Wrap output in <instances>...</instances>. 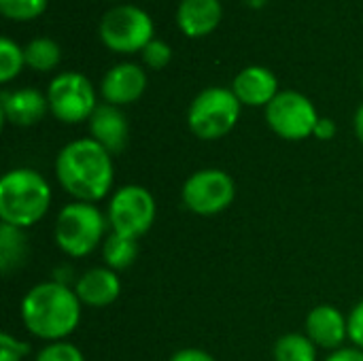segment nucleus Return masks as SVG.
I'll list each match as a JSON object with an SVG mask.
<instances>
[{
	"label": "nucleus",
	"instance_id": "nucleus-1",
	"mask_svg": "<svg viewBox=\"0 0 363 361\" xmlns=\"http://www.w3.org/2000/svg\"><path fill=\"white\" fill-rule=\"evenodd\" d=\"M55 179L74 202L96 204L113 189V155L94 138H77L60 149L55 157Z\"/></svg>",
	"mask_w": 363,
	"mask_h": 361
},
{
	"label": "nucleus",
	"instance_id": "nucleus-2",
	"mask_svg": "<svg viewBox=\"0 0 363 361\" xmlns=\"http://www.w3.org/2000/svg\"><path fill=\"white\" fill-rule=\"evenodd\" d=\"M81 300L74 289L60 281H45L28 289L21 300V321L40 340L60 343L68 338L81 321Z\"/></svg>",
	"mask_w": 363,
	"mask_h": 361
},
{
	"label": "nucleus",
	"instance_id": "nucleus-3",
	"mask_svg": "<svg viewBox=\"0 0 363 361\" xmlns=\"http://www.w3.org/2000/svg\"><path fill=\"white\" fill-rule=\"evenodd\" d=\"M47 179L32 168L9 170L0 181V219L6 226L28 230L36 226L51 206Z\"/></svg>",
	"mask_w": 363,
	"mask_h": 361
},
{
	"label": "nucleus",
	"instance_id": "nucleus-4",
	"mask_svg": "<svg viewBox=\"0 0 363 361\" xmlns=\"http://www.w3.org/2000/svg\"><path fill=\"white\" fill-rule=\"evenodd\" d=\"M106 230L108 219L96 204L70 202L57 213L53 236L62 253L68 257H85L104 245Z\"/></svg>",
	"mask_w": 363,
	"mask_h": 361
},
{
	"label": "nucleus",
	"instance_id": "nucleus-5",
	"mask_svg": "<svg viewBox=\"0 0 363 361\" xmlns=\"http://www.w3.org/2000/svg\"><path fill=\"white\" fill-rule=\"evenodd\" d=\"M240 100L228 87L202 89L187 109V126L202 140L223 138L240 119Z\"/></svg>",
	"mask_w": 363,
	"mask_h": 361
},
{
	"label": "nucleus",
	"instance_id": "nucleus-6",
	"mask_svg": "<svg viewBox=\"0 0 363 361\" xmlns=\"http://www.w3.org/2000/svg\"><path fill=\"white\" fill-rule=\"evenodd\" d=\"M157 215V204L153 194L143 185H123L119 187L106 209L108 228L113 234L128 236L138 240L145 236Z\"/></svg>",
	"mask_w": 363,
	"mask_h": 361
},
{
	"label": "nucleus",
	"instance_id": "nucleus-7",
	"mask_svg": "<svg viewBox=\"0 0 363 361\" xmlns=\"http://www.w3.org/2000/svg\"><path fill=\"white\" fill-rule=\"evenodd\" d=\"M102 43L119 53L143 51L153 36L151 15L136 4H117L108 9L98 26Z\"/></svg>",
	"mask_w": 363,
	"mask_h": 361
},
{
	"label": "nucleus",
	"instance_id": "nucleus-8",
	"mask_svg": "<svg viewBox=\"0 0 363 361\" xmlns=\"http://www.w3.org/2000/svg\"><path fill=\"white\" fill-rule=\"evenodd\" d=\"M236 198L234 179L221 168H202L196 170L181 189V202L187 211L211 217L219 215L232 206Z\"/></svg>",
	"mask_w": 363,
	"mask_h": 361
},
{
	"label": "nucleus",
	"instance_id": "nucleus-9",
	"mask_svg": "<svg viewBox=\"0 0 363 361\" xmlns=\"http://www.w3.org/2000/svg\"><path fill=\"white\" fill-rule=\"evenodd\" d=\"M45 96L49 100L51 113L64 123L89 121L98 106L91 81L77 70H66L53 77Z\"/></svg>",
	"mask_w": 363,
	"mask_h": 361
},
{
	"label": "nucleus",
	"instance_id": "nucleus-10",
	"mask_svg": "<svg viewBox=\"0 0 363 361\" xmlns=\"http://www.w3.org/2000/svg\"><path fill=\"white\" fill-rule=\"evenodd\" d=\"M266 121L277 136L285 140H304L313 136L319 113L304 94L296 89H283L266 106Z\"/></svg>",
	"mask_w": 363,
	"mask_h": 361
},
{
	"label": "nucleus",
	"instance_id": "nucleus-11",
	"mask_svg": "<svg viewBox=\"0 0 363 361\" xmlns=\"http://www.w3.org/2000/svg\"><path fill=\"white\" fill-rule=\"evenodd\" d=\"M145 87H147V74L134 62H119L111 66L100 81L102 98L115 106L136 102L143 96Z\"/></svg>",
	"mask_w": 363,
	"mask_h": 361
},
{
	"label": "nucleus",
	"instance_id": "nucleus-12",
	"mask_svg": "<svg viewBox=\"0 0 363 361\" xmlns=\"http://www.w3.org/2000/svg\"><path fill=\"white\" fill-rule=\"evenodd\" d=\"M49 111V100L34 87L2 89L0 94V113L2 117L19 128L38 123Z\"/></svg>",
	"mask_w": 363,
	"mask_h": 361
},
{
	"label": "nucleus",
	"instance_id": "nucleus-13",
	"mask_svg": "<svg viewBox=\"0 0 363 361\" xmlns=\"http://www.w3.org/2000/svg\"><path fill=\"white\" fill-rule=\"evenodd\" d=\"M306 336L319 349L338 351L349 338V321L336 306L319 304L306 317Z\"/></svg>",
	"mask_w": 363,
	"mask_h": 361
},
{
	"label": "nucleus",
	"instance_id": "nucleus-14",
	"mask_svg": "<svg viewBox=\"0 0 363 361\" xmlns=\"http://www.w3.org/2000/svg\"><path fill=\"white\" fill-rule=\"evenodd\" d=\"M89 134H91L89 138H94L111 155H115L125 149L130 126L119 106L104 102V104H98L89 117Z\"/></svg>",
	"mask_w": 363,
	"mask_h": 361
},
{
	"label": "nucleus",
	"instance_id": "nucleus-15",
	"mask_svg": "<svg viewBox=\"0 0 363 361\" xmlns=\"http://www.w3.org/2000/svg\"><path fill=\"white\" fill-rule=\"evenodd\" d=\"M230 89L236 94L240 104L268 106L279 94V81L277 74L266 66H247L234 77Z\"/></svg>",
	"mask_w": 363,
	"mask_h": 361
},
{
	"label": "nucleus",
	"instance_id": "nucleus-16",
	"mask_svg": "<svg viewBox=\"0 0 363 361\" xmlns=\"http://www.w3.org/2000/svg\"><path fill=\"white\" fill-rule=\"evenodd\" d=\"M74 294L81 300L83 306L89 309H106L111 306L119 294H121V281L119 274L106 266H98L87 270L79 277L74 285Z\"/></svg>",
	"mask_w": 363,
	"mask_h": 361
},
{
	"label": "nucleus",
	"instance_id": "nucleus-17",
	"mask_svg": "<svg viewBox=\"0 0 363 361\" xmlns=\"http://www.w3.org/2000/svg\"><path fill=\"white\" fill-rule=\"evenodd\" d=\"M223 9L219 0H181L177 9V23L187 36H204L221 21Z\"/></svg>",
	"mask_w": 363,
	"mask_h": 361
},
{
	"label": "nucleus",
	"instance_id": "nucleus-18",
	"mask_svg": "<svg viewBox=\"0 0 363 361\" xmlns=\"http://www.w3.org/2000/svg\"><path fill=\"white\" fill-rule=\"evenodd\" d=\"M26 257H28L26 230L2 223L0 226V270H2V274L9 277L15 268H21Z\"/></svg>",
	"mask_w": 363,
	"mask_h": 361
},
{
	"label": "nucleus",
	"instance_id": "nucleus-19",
	"mask_svg": "<svg viewBox=\"0 0 363 361\" xmlns=\"http://www.w3.org/2000/svg\"><path fill=\"white\" fill-rule=\"evenodd\" d=\"M102 257L106 268L121 272L125 268H130L136 257H138V243L134 238L128 236H119V234H108L104 245H102Z\"/></svg>",
	"mask_w": 363,
	"mask_h": 361
},
{
	"label": "nucleus",
	"instance_id": "nucleus-20",
	"mask_svg": "<svg viewBox=\"0 0 363 361\" xmlns=\"http://www.w3.org/2000/svg\"><path fill=\"white\" fill-rule=\"evenodd\" d=\"M317 345L306 334H285L274 343V361H317Z\"/></svg>",
	"mask_w": 363,
	"mask_h": 361
},
{
	"label": "nucleus",
	"instance_id": "nucleus-21",
	"mask_svg": "<svg viewBox=\"0 0 363 361\" xmlns=\"http://www.w3.org/2000/svg\"><path fill=\"white\" fill-rule=\"evenodd\" d=\"M23 55H26V66H30V68H34L38 72H47V70H51V68H55L60 64L62 51H60V45L53 38L36 36L23 47Z\"/></svg>",
	"mask_w": 363,
	"mask_h": 361
},
{
	"label": "nucleus",
	"instance_id": "nucleus-22",
	"mask_svg": "<svg viewBox=\"0 0 363 361\" xmlns=\"http://www.w3.org/2000/svg\"><path fill=\"white\" fill-rule=\"evenodd\" d=\"M23 66H26L23 49L13 38L2 36L0 38V81L9 83L21 72Z\"/></svg>",
	"mask_w": 363,
	"mask_h": 361
},
{
	"label": "nucleus",
	"instance_id": "nucleus-23",
	"mask_svg": "<svg viewBox=\"0 0 363 361\" xmlns=\"http://www.w3.org/2000/svg\"><path fill=\"white\" fill-rule=\"evenodd\" d=\"M47 9V0H0L2 15L11 19H34Z\"/></svg>",
	"mask_w": 363,
	"mask_h": 361
},
{
	"label": "nucleus",
	"instance_id": "nucleus-24",
	"mask_svg": "<svg viewBox=\"0 0 363 361\" xmlns=\"http://www.w3.org/2000/svg\"><path fill=\"white\" fill-rule=\"evenodd\" d=\"M34 361H85L83 353L79 351V347L70 345V343H49L45 345L38 353Z\"/></svg>",
	"mask_w": 363,
	"mask_h": 361
},
{
	"label": "nucleus",
	"instance_id": "nucleus-25",
	"mask_svg": "<svg viewBox=\"0 0 363 361\" xmlns=\"http://www.w3.org/2000/svg\"><path fill=\"white\" fill-rule=\"evenodd\" d=\"M170 57H172V49L162 38H151L143 49V60L151 68H164L170 62Z\"/></svg>",
	"mask_w": 363,
	"mask_h": 361
},
{
	"label": "nucleus",
	"instance_id": "nucleus-26",
	"mask_svg": "<svg viewBox=\"0 0 363 361\" xmlns=\"http://www.w3.org/2000/svg\"><path fill=\"white\" fill-rule=\"evenodd\" d=\"M30 345L23 340L13 338L11 334L0 336V361H21L26 355H30Z\"/></svg>",
	"mask_w": 363,
	"mask_h": 361
},
{
	"label": "nucleus",
	"instance_id": "nucleus-27",
	"mask_svg": "<svg viewBox=\"0 0 363 361\" xmlns=\"http://www.w3.org/2000/svg\"><path fill=\"white\" fill-rule=\"evenodd\" d=\"M347 321H349V340L353 343V347L363 351V300L351 309Z\"/></svg>",
	"mask_w": 363,
	"mask_h": 361
},
{
	"label": "nucleus",
	"instance_id": "nucleus-28",
	"mask_svg": "<svg viewBox=\"0 0 363 361\" xmlns=\"http://www.w3.org/2000/svg\"><path fill=\"white\" fill-rule=\"evenodd\" d=\"M313 136L319 138V140H332V138L336 136V123H334V119H330V117H319Z\"/></svg>",
	"mask_w": 363,
	"mask_h": 361
},
{
	"label": "nucleus",
	"instance_id": "nucleus-29",
	"mask_svg": "<svg viewBox=\"0 0 363 361\" xmlns=\"http://www.w3.org/2000/svg\"><path fill=\"white\" fill-rule=\"evenodd\" d=\"M170 361H217L211 353L202 351V349H181L177 351Z\"/></svg>",
	"mask_w": 363,
	"mask_h": 361
},
{
	"label": "nucleus",
	"instance_id": "nucleus-30",
	"mask_svg": "<svg viewBox=\"0 0 363 361\" xmlns=\"http://www.w3.org/2000/svg\"><path fill=\"white\" fill-rule=\"evenodd\" d=\"M323 361H363V351L357 347H342L338 351H332Z\"/></svg>",
	"mask_w": 363,
	"mask_h": 361
},
{
	"label": "nucleus",
	"instance_id": "nucleus-31",
	"mask_svg": "<svg viewBox=\"0 0 363 361\" xmlns=\"http://www.w3.org/2000/svg\"><path fill=\"white\" fill-rule=\"evenodd\" d=\"M353 126H355V134H357V138H359V143L363 145V104L357 109V113H355V119H353Z\"/></svg>",
	"mask_w": 363,
	"mask_h": 361
},
{
	"label": "nucleus",
	"instance_id": "nucleus-32",
	"mask_svg": "<svg viewBox=\"0 0 363 361\" xmlns=\"http://www.w3.org/2000/svg\"><path fill=\"white\" fill-rule=\"evenodd\" d=\"M245 2H247V4H249L251 9H262V6H264V4H266L268 0H245Z\"/></svg>",
	"mask_w": 363,
	"mask_h": 361
},
{
	"label": "nucleus",
	"instance_id": "nucleus-33",
	"mask_svg": "<svg viewBox=\"0 0 363 361\" xmlns=\"http://www.w3.org/2000/svg\"><path fill=\"white\" fill-rule=\"evenodd\" d=\"M362 81H363V79H362Z\"/></svg>",
	"mask_w": 363,
	"mask_h": 361
}]
</instances>
